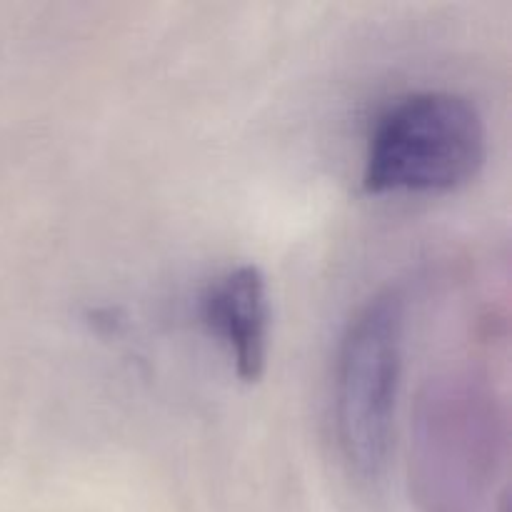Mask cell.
Wrapping results in <instances>:
<instances>
[{
	"label": "cell",
	"mask_w": 512,
	"mask_h": 512,
	"mask_svg": "<svg viewBox=\"0 0 512 512\" xmlns=\"http://www.w3.org/2000/svg\"><path fill=\"white\" fill-rule=\"evenodd\" d=\"M408 298L400 288L375 293L345 328L333 370L335 443L360 480L388 470L403 385Z\"/></svg>",
	"instance_id": "2"
},
{
	"label": "cell",
	"mask_w": 512,
	"mask_h": 512,
	"mask_svg": "<svg viewBox=\"0 0 512 512\" xmlns=\"http://www.w3.org/2000/svg\"><path fill=\"white\" fill-rule=\"evenodd\" d=\"M203 328L223 345L243 383H258L268 368L270 308L268 280L253 263L235 265L215 275L198 300Z\"/></svg>",
	"instance_id": "3"
},
{
	"label": "cell",
	"mask_w": 512,
	"mask_h": 512,
	"mask_svg": "<svg viewBox=\"0 0 512 512\" xmlns=\"http://www.w3.org/2000/svg\"><path fill=\"white\" fill-rule=\"evenodd\" d=\"M485 160L478 105L450 90H415L370 125L360 185L368 195H445L473 183Z\"/></svg>",
	"instance_id": "1"
}]
</instances>
